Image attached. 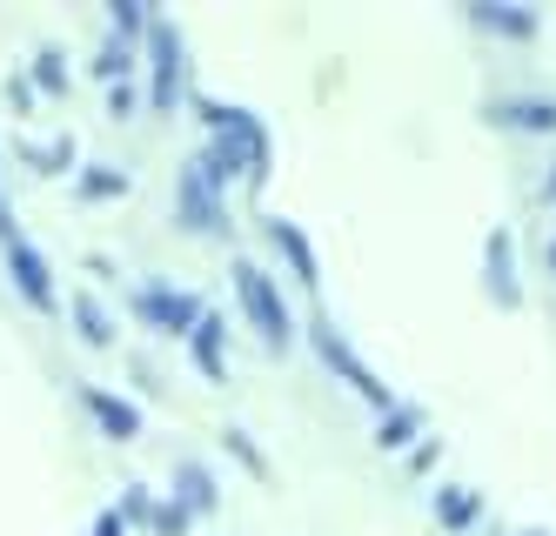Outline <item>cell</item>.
I'll use <instances>...</instances> for the list:
<instances>
[{"label":"cell","mask_w":556,"mask_h":536,"mask_svg":"<svg viewBox=\"0 0 556 536\" xmlns=\"http://www.w3.org/2000/svg\"><path fill=\"white\" fill-rule=\"evenodd\" d=\"M228 282H235V296H242V315H249V328L282 356L289 342H295V315H289V302H282V288H275V275L262 269V262H249V255H235V269H228Z\"/></svg>","instance_id":"6da1fadb"},{"label":"cell","mask_w":556,"mask_h":536,"mask_svg":"<svg viewBox=\"0 0 556 536\" xmlns=\"http://www.w3.org/2000/svg\"><path fill=\"white\" fill-rule=\"evenodd\" d=\"M202 121L215 128V154L228 161L235 175L268 182V128L249 108H228V101H202Z\"/></svg>","instance_id":"7a4b0ae2"},{"label":"cell","mask_w":556,"mask_h":536,"mask_svg":"<svg viewBox=\"0 0 556 536\" xmlns=\"http://www.w3.org/2000/svg\"><path fill=\"white\" fill-rule=\"evenodd\" d=\"M228 175L235 169L215 148L188 161V169H181V228H228V215H222V182Z\"/></svg>","instance_id":"3957f363"},{"label":"cell","mask_w":556,"mask_h":536,"mask_svg":"<svg viewBox=\"0 0 556 536\" xmlns=\"http://www.w3.org/2000/svg\"><path fill=\"white\" fill-rule=\"evenodd\" d=\"M0 241H8V275H14V288L27 296V309H41V315H54V275H48V255L34 249V241L8 222V209H0Z\"/></svg>","instance_id":"277c9868"},{"label":"cell","mask_w":556,"mask_h":536,"mask_svg":"<svg viewBox=\"0 0 556 536\" xmlns=\"http://www.w3.org/2000/svg\"><path fill=\"white\" fill-rule=\"evenodd\" d=\"M308 336H315V349H323V362L336 369V376H342V383H349L355 396H363L369 409H382V416H389V409H395V396L382 389V376H376V369H369L363 356H355V349H349V342L336 336V328H329V322H315V328H308Z\"/></svg>","instance_id":"5b68a950"},{"label":"cell","mask_w":556,"mask_h":536,"mask_svg":"<svg viewBox=\"0 0 556 536\" xmlns=\"http://www.w3.org/2000/svg\"><path fill=\"white\" fill-rule=\"evenodd\" d=\"M148 48H154L148 101H154V114H168V108L181 101V34H175V21H154V27H148Z\"/></svg>","instance_id":"8992f818"},{"label":"cell","mask_w":556,"mask_h":536,"mask_svg":"<svg viewBox=\"0 0 556 536\" xmlns=\"http://www.w3.org/2000/svg\"><path fill=\"white\" fill-rule=\"evenodd\" d=\"M135 315L154 322L162 336H194V322H202V302L181 296V288H162V282H154V288H141V296H135Z\"/></svg>","instance_id":"52a82bcc"},{"label":"cell","mask_w":556,"mask_h":536,"mask_svg":"<svg viewBox=\"0 0 556 536\" xmlns=\"http://www.w3.org/2000/svg\"><path fill=\"white\" fill-rule=\"evenodd\" d=\"M88 409H94V423H101L114 442H135V436H141V409L122 402L114 389H88Z\"/></svg>","instance_id":"ba28073f"},{"label":"cell","mask_w":556,"mask_h":536,"mask_svg":"<svg viewBox=\"0 0 556 536\" xmlns=\"http://www.w3.org/2000/svg\"><path fill=\"white\" fill-rule=\"evenodd\" d=\"M496 121H503V128H536V135H556V95L496 101Z\"/></svg>","instance_id":"9c48e42d"},{"label":"cell","mask_w":556,"mask_h":536,"mask_svg":"<svg viewBox=\"0 0 556 536\" xmlns=\"http://www.w3.org/2000/svg\"><path fill=\"white\" fill-rule=\"evenodd\" d=\"M476 27H490V34H509V40H530L536 34V14L530 8H509V0H476Z\"/></svg>","instance_id":"30bf717a"},{"label":"cell","mask_w":556,"mask_h":536,"mask_svg":"<svg viewBox=\"0 0 556 536\" xmlns=\"http://www.w3.org/2000/svg\"><path fill=\"white\" fill-rule=\"evenodd\" d=\"M476 516H483V497H476V489H463V483L435 489V523L443 529H476Z\"/></svg>","instance_id":"8fae6325"},{"label":"cell","mask_w":556,"mask_h":536,"mask_svg":"<svg viewBox=\"0 0 556 536\" xmlns=\"http://www.w3.org/2000/svg\"><path fill=\"white\" fill-rule=\"evenodd\" d=\"M490 296L496 309H516V262H509V228L490 235Z\"/></svg>","instance_id":"7c38bea8"},{"label":"cell","mask_w":556,"mask_h":536,"mask_svg":"<svg viewBox=\"0 0 556 536\" xmlns=\"http://www.w3.org/2000/svg\"><path fill=\"white\" fill-rule=\"evenodd\" d=\"M268 241H275V249H282L289 262H295V275L315 288V282H323V269H315V249H308V241H302V228L295 222H268Z\"/></svg>","instance_id":"4fadbf2b"},{"label":"cell","mask_w":556,"mask_h":536,"mask_svg":"<svg viewBox=\"0 0 556 536\" xmlns=\"http://www.w3.org/2000/svg\"><path fill=\"white\" fill-rule=\"evenodd\" d=\"M188 342H194V362H202V376H208V383H222V376H228V362H222V322H215V315H202Z\"/></svg>","instance_id":"5bb4252c"},{"label":"cell","mask_w":556,"mask_h":536,"mask_svg":"<svg viewBox=\"0 0 556 536\" xmlns=\"http://www.w3.org/2000/svg\"><path fill=\"white\" fill-rule=\"evenodd\" d=\"M74 322H81L88 342H114V322H108V309H101L94 296H74Z\"/></svg>","instance_id":"9a60e30c"},{"label":"cell","mask_w":556,"mask_h":536,"mask_svg":"<svg viewBox=\"0 0 556 536\" xmlns=\"http://www.w3.org/2000/svg\"><path fill=\"white\" fill-rule=\"evenodd\" d=\"M416 423H422V416H416V409H403V402H395V409H389V416H382V436H376V442H382V449H403V442L416 436Z\"/></svg>","instance_id":"2e32d148"},{"label":"cell","mask_w":556,"mask_h":536,"mask_svg":"<svg viewBox=\"0 0 556 536\" xmlns=\"http://www.w3.org/2000/svg\"><path fill=\"white\" fill-rule=\"evenodd\" d=\"M181 497H188L194 510H215V483L194 470V463H181Z\"/></svg>","instance_id":"e0dca14e"},{"label":"cell","mask_w":556,"mask_h":536,"mask_svg":"<svg viewBox=\"0 0 556 536\" xmlns=\"http://www.w3.org/2000/svg\"><path fill=\"white\" fill-rule=\"evenodd\" d=\"M94 74H101V80H122V74H128V48H122V40H108V48L94 54Z\"/></svg>","instance_id":"ac0fdd59"},{"label":"cell","mask_w":556,"mask_h":536,"mask_svg":"<svg viewBox=\"0 0 556 536\" xmlns=\"http://www.w3.org/2000/svg\"><path fill=\"white\" fill-rule=\"evenodd\" d=\"M114 27H122V34H141V27H154V21L135 8V0H114Z\"/></svg>","instance_id":"d6986e66"},{"label":"cell","mask_w":556,"mask_h":536,"mask_svg":"<svg viewBox=\"0 0 556 536\" xmlns=\"http://www.w3.org/2000/svg\"><path fill=\"white\" fill-rule=\"evenodd\" d=\"M34 74H41V88H67V74H61V54H54V48L34 61Z\"/></svg>","instance_id":"ffe728a7"},{"label":"cell","mask_w":556,"mask_h":536,"mask_svg":"<svg viewBox=\"0 0 556 536\" xmlns=\"http://www.w3.org/2000/svg\"><path fill=\"white\" fill-rule=\"evenodd\" d=\"M122 523H128V516H122V510H101V516H94V529H88V536H122Z\"/></svg>","instance_id":"44dd1931"},{"label":"cell","mask_w":556,"mask_h":536,"mask_svg":"<svg viewBox=\"0 0 556 536\" xmlns=\"http://www.w3.org/2000/svg\"><path fill=\"white\" fill-rule=\"evenodd\" d=\"M81 188H88V195H122V188H128V182H122V175H88V182H81Z\"/></svg>","instance_id":"7402d4cb"},{"label":"cell","mask_w":556,"mask_h":536,"mask_svg":"<svg viewBox=\"0 0 556 536\" xmlns=\"http://www.w3.org/2000/svg\"><path fill=\"white\" fill-rule=\"evenodd\" d=\"M549 269H556V241H549Z\"/></svg>","instance_id":"603a6c76"},{"label":"cell","mask_w":556,"mask_h":536,"mask_svg":"<svg viewBox=\"0 0 556 536\" xmlns=\"http://www.w3.org/2000/svg\"><path fill=\"white\" fill-rule=\"evenodd\" d=\"M549 195H556V175H549Z\"/></svg>","instance_id":"cb8c5ba5"}]
</instances>
